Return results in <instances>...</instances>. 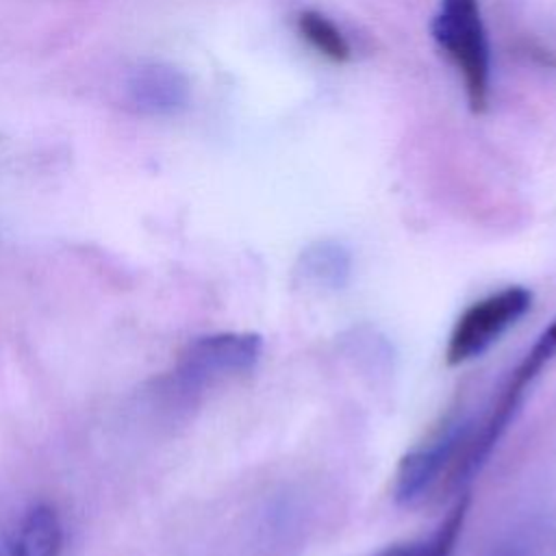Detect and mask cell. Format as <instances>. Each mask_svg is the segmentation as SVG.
<instances>
[{
  "label": "cell",
  "mask_w": 556,
  "mask_h": 556,
  "mask_svg": "<svg viewBox=\"0 0 556 556\" xmlns=\"http://www.w3.org/2000/svg\"><path fill=\"white\" fill-rule=\"evenodd\" d=\"M473 430L476 426L469 419L452 417L408 450L395 469L393 495L397 504L417 506L439 486H463Z\"/></svg>",
  "instance_id": "7a4b0ae2"
},
{
  "label": "cell",
  "mask_w": 556,
  "mask_h": 556,
  "mask_svg": "<svg viewBox=\"0 0 556 556\" xmlns=\"http://www.w3.org/2000/svg\"><path fill=\"white\" fill-rule=\"evenodd\" d=\"M430 35L463 78L471 113H484L491 93V48L478 0H439Z\"/></svg>",
  "instance_id": "6da1fadb"
},
{
  "label": "cell",
  "mask_w": 556,
  "mask_h": 556,
  "mask_svg": "<svg viewBox=\"0 0 556 556\" xmlns=\"http://www.w3.org/2000/svg\"><path fill=\"white\" fill-rule=\"evenodd\" d=\"M13 556H61L63 526L56 510L35 504L22 517L13 536Z\"/></svg>",
  "instance_id": "5b68a950"
},
{
  "label": "cell",
  "mask_w": 556,
  "mask_h": 556,
  "mask_svg": "<svg viewBox=\"0 0 556 556\" xmlns=\"http://www.w3.org/2000/svg\"><path fill=\"white\" fill-rule=\"evenodd\" d=\"M302 274L306 278H313L319 285H341L343 276L350 269L348 252L330 241L311 245L302 258Z\"/></svg>",
  "instance_id": "ba28073f"
},
{
  "label": "cell",
  "mask_w": 556,
  "mask_h": 556,
  "mask_svg": "<svg viewBox=\"0 0 556 556\" xmlns=\"http://www.w3.org/2000/svg\"><path fill=\"white\" fill-rule=\"evenodd\" d=\"M467 508H469V497L463 495L452 504L447 515L439 521V526L428 536L391 545L382 549L378 556H452L456 541L463 532V523L467 519Z\"/></svg>",
  "instance_id": "8992f818"
},
{
  "label": "cell",
  "mask_w": 556,
  "mask_h": 556,
  "mask_svg": "<svg viewBox=\"0 0 556 556\" xmlns=\"http://www.w3.org/2000/svg\"><path fill=\"white\" fill-rule=\"evenodd\" d=\"M530 308L532 291L521 285H510L476 300L452 326L445 345V363L450 367H458L482 356Z\"/></svg>",
  "instance_id": "277c9868"
},
{
  "label": "cell",
  "mask_w": 556,
  "mask_h": 556,
  "mask_svg": "<svg viewBox=\"0 0 556 556\" xmlns=\"http://www.w3.org/2000/svg\"><path fill=\"white\" fill-rule=\"evenodd\" d=\"M295 28L300 37L321 56H326L332 63H345L352 56L350 43L343 37V33L337 28V24L326 17L319 11L306 9L300 11L295 17Z\"/></svg>",
  "instance_id": "52a82bcc"
},
{
  "label": "cell",
  "mask_w": 556,
  "mask_h": 556,
  "mask_svg": "<svg viewBox=\"0 0 556 556\" xmlns=\"http://www.w3.org/2000/svg\"><path fill=\"white\" fill-rule=\"evenodd\" d=\"M263 352V339L256 332H213L189 341L169 376L165 391L176 397H193L206 389L248 376Z\"/></svg>",
  "instance_id": "3957f363"
}]
</instances>
